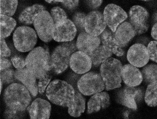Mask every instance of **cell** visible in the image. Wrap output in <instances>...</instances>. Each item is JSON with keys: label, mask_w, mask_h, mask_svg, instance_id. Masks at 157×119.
<instances>
[{"label": "cell", "mask_w": 157, "mask_h": 119, "mask_svg": "<svg viewBox=\"0 0 157 119\" xmlns=\"http://www.w3.org/2000/svg\"><path fill=\"white\" fill-rule=\"evenodd\" d=\"M4 102L9 108L24 111L31 103L32 97L29 90L21 84L13 83L5 90Z\"/></svg>", "instance_id": "obj_1"}, {"label": "cell", "mask_w": 157, "mask_h": 119, "mask_svg": "<svg viewBox=\"0 0 157 119\" xmlns=\"http://www.w3.org/2000/svg\"><path fill=\"white\" fill-rule=\"evenodd\" d=\"M75 91L73 87L65 81L55 80L47 87L46 96L54 104L68 107L74 102Z\"/></svg>", "instance_id": "obj_2"}, {"label": "cell", "mask_w": 157, "mask_h": 119, "mask_svg": "<svg viewBox=\"0 0 157 119\" xmlns=\"http://www.w3.org/2000/svg\"><path fill=\"white\" fill-rule=\"evenodd\" d=\"M50 58V52L47 47H37L27 56L26 68L39 79L49 72Z\"/></svg>", "instance_id": "obj_3"}, {"label": "cell", "mask_w": 157, "mask_h": 119, "mask_svg": "<svg viewBox=\"0 0 157 119\" xmlns=\"http://www.w3.org/2000/svg\"><path fill=\"white\" fill-rule=\"evenodd\" d=\"M122 67V64L119 60L111 57L101 65L100 74L106 91L112 90L121 87Z\"/></svg>", "instance_id": "obj_4"}, {"label": "cell", "mask_w": 157, "mask_h": 119, "mask_svg": "<svg viewBox=\"0 0 157 119\" xmlns=\"http://www.w3.org/2000/svg\"><path fill=\"white\" fill-rule=\"evenodd\" d=\"M37 39L35 30L26 26L18 27L13 36L15 48L17 50L22 52L32 51L37 43Z\"/></svg>", "instance_id": "obj_5"}, {"label": "cell", "mask_w": 157, "mask_h": 119, "mask_svg": "<svg viewBox=\"0 0 157 119\" xmlns=\"http://www.w3.org/2000/svg\"><path fill=\"white\" fill-rule=\"evenodd\" d=\"M78 91L82 95L90 96L102 92L105 85L100 74L90 72L83 75L77 84Z\"/></svg>", "instance_id": "obj_6"}, {"label": "cell", "mask_w": 157, "mask_h": 119, "mask_svg": "<svg viewBox=\"0 0 157 119\" xmlns=\"http://www.w3.org/2000/svg\"><path fill=\"white\" fill-rule=\"evenodd\" d=\"M33 24L38 36L43 41L48 43L53 39L54 24L49 12L44 10L39 13Z\"/></svg>", "instance_id": "obj_7"}, {"label": "cell", "mask_w": 157, "mask_h": 119, "mask_svg": "<svg viewBox=\"0 0 157 119\" xmlns=\"http://www.w3.org/2000/svg\"><path fill=\"white\" fill-rule=\"evenodd\" d=\"M71 55L68 49L62 45L56 47L50 55L49 72L59 74L66 70Z\"/></svg>", "instance_id": "obj_8"}, {"label": "cell", "mask_w": 157, "mask_h": 119, "mask_svg": "<svg viewBox=\"0 0 157 119\" xmlns=\"http://www.w3.org/2000/svg\"><path fill=\"white\" fill-rule=\"evenodd\" d=\"M144 94L142 88L126 85L118 91L117 99L121 104L136 110L137 109V103L144 99Z\"/></svg>", "instance_id": "obj_9"}, {"label": "cell", "mask_w": 157, "mask_h": 119, "mask_svg": "<svg viewBox=\"0 0 157 119\" xmlns=\"http://www.w3.org/2000/svg\"><path fill=\"white\" fill-rule=\"evenodd\" d=\"M149 14L144 8L140 5L132 6L129 12V23L135 30L136 34L146 32L149 27Z\"/></svg>", "instance_id": "obj_10"}, {"label": "cell", "mask_w": 157, "mask_h": 119, "mask_svg": "<svg viewBox=\"0 0 157 119\" xmlns=\"http://www.w3.org/2000/svg\"><path fill=\"white\" fill-rule=\"evenodd\" d=\"M103 14L106 25L113 33L128 17L124 10L113 4H109L105 7Z\"/></svg>", "instance_id": "obj_11"}, {"label": "cell", "mask_w": 157, "mask_h": 119, "mask_svg": "<svg viewBox=\"0 0 157 119\" xmlns=\"http://www.w3.org/2000/svg\"><path fill=\"white\" fill-rule=\"evenodd\" d=\"M127 58L131 64L138 68L143 67L150 60L147 48L142 44H134L129 49Z\"/></svg>", "instance_id": "obj_12"}, {"label": "cell", "mask_w": 157, "mask_h": 119, "mask_svg": "<svg viewBox=\"0 0 157 119\" xmlns=\"http://www.w3.org/2000/svg\"><path fill=\"white\" fill-rule=\"evenodd\" d=\"M106 25L103 14L98 11H92L86 15L85 31L88 34L98 36L106 29Z\"/></svg>", "instance_id": "obj_13"}, {"label": "cell", "mask_w": 157, "mask_h": 119, "mask_svg": "<svg viewBox=\"0 0 157 119\" xmlns=\"http://www.w3.org/2000/svg\"><path fill=\"white\" fill-rule=\"evenodd\" d=\"M77 30L73 22L69 19L58 25L54 26L53 39L58 42L73 41Z\"/></svg>", "instance_id": "obj_14"}, {"label": "cell", "mask_w": 157, "mask_h": 119, "mask_svg": "<svg viewBox=\"0 0 157 119\" xmlns=\"http://www.w3.org/2000/svg\"><path fill=\"white\" fill-rule=\"evenodd\" d=\"M69 66L72 70L76 74H83L91 70L92 60L88 55L78 51L71 55Z\"/></svg>", "instance_id": "obj_15"}, {"label": "cell", "mask_w": 157, "mask_h": 119, "mask_svg": "<svg viewBox=\"0 0 157 119\" xmlns=\"http://www.w3.org/2000/svg\"><path fill=\"white\" fill-rule=\"evenodd\" d=\"M31 119L50 118L51 106L49 102L40 99H36L27 109Z\"/></svg>", "instance_id": "obj_16"}, {"label": "cell", "mask_w": 157, "mask_h": 119, "mask_svg": "<svg viewBox=\"0 0 157 119\" xmlns=\"http://www.w3.org/2000/svg\"><path fill=\"white\" fill-rule=\"evenodd\" d=\"M101 42L99 36H94L84 31L78 35L76 45L78 51L89 55L100 46Z\"/></svg>", "instance_id": "obj_17"}, {"label": "cell", "mask_w": 157, "mask_h": 119, "mask_svg": "<svg viewBox=\"0 0 157 119\" xmlns=\"http://www.w3.org/2000/svg\"><path fill=\"white\" fill-rule=\"evenodd\" d=\"M121 76L124 83L128 86H138L143 81L141 72L137 67L131 64H127L123 66Z\"/></svg>", "instance_id": "obj_18"}, {"label": "cell", "mask_w": 157, "mask_h": 119, "mask_svg": "<svg viewBox=\"0 0 157 119\" xmlns=\"http://www.w3.org/2000/svg\"><path fill=\"white\" fill-rule=\"evenodd\" d=\"M16 80L21 83L30 92L33 97H36L38 94V85L36 78L27 68L17 69L15 71Z\"/></svg>", "instance_id": "obj_19"}, {"label": "cell", "mask_w": 157, "mask_h": 119, "mask_svg": "<svg viewBox=\"0 0 157 119\" xmlns=\"http://www.w3.org/2000/svg\"><path fill=\"white\" fill-rule=\"evenodd\" d=\"M136 35L135 30L129 22H124L118 27L114 32V36L118 45L124 48Z\"/></svg>", "instance_id": "obj_20"}, {"label": "cell", "mask_w": 157, "mask_h": 119, "mask_svg": "<svg viewBox=\"0 0 157 119\" xmlns=\"http://www.w3.org/2000/svg\"><path fill=\"white\" fill-rule=\"evenodd\" d=\"M110 104V97L106 92H101L94 94L87 103V114L96 113L107 108Z\"/></svg>", "instance_id": "obj_21"}, {"label": "cell", "mask_w": 157, "mask_h": 119, "mask_svg": "<svg viewBox=\"0 0 157 119\" xmlns=\"http://www.w3.org/2000/svg\"><path fill=\"white\" fill-rule=\"evenodd\" d=\"M101 41L103 45L110 50L113 54L118 57H121L124 54L122 48L118 45L113 33L110 29H106L100 35Z\"/></svg>", "instance_id": "obj_22"}, {"label": "cell", "mask_w": 157, "mask_h": 119, "mask_svg": "<svg viewBox=\"0 0 157 119\" xmlns=\"http://www.w3.org/2000/svg\"><path fill=\"white\" fill-rule=\"evenodd\" d=\"M46 8L42 5L36 4L26 8L19 16V20L22 24L30 25L34 23L36 16Z\"/></svg>", "instance_id": "obj_23"}, {"label": "cell", "mask_w": 157, "mask_h": 119, "mask_svg": "<svg viewBox=\"0 0 157 119\" xmlns=\"http://www.w3.org/2000/svg\"><path fill=\"white\" fill-rule=\"evenodd\" d=\"M85 99L78 91H75L74 102L68 106V113L74 117H80L85 110Z\"/></svg>", "instance_id": "obj_24"}, {"label": "cell", "mask_w": 157, "mask_h": 119, "mask_svg": "<svg viewBox=\"0 0 157 119\" xmlns=\"http://www.w3.org/2000/svg\"><path fill=\"white\" fill-rule=\"evenodd\" d=\"M112 52L106 47L100 45L88 55L92 60V66L98 67L105 60L111 57Z\"/></svg>", "instance_id": "obj_25"}, {"label": "cell", "mask_w": 157, "mask_h": 119, "mask_svg": "<svg viewBox=\"0 0 157 119\" xmlns=\"http://www.w3.org/2000/svg\"><path fill=\"white\" fill-rule=\"evenodd\" d=\"M1 38H5L11 34L17 25L16 20L9 16L1 15Z\"/></svg>", "instance_id": "obj_26"}, {"label": "cell", "mask_w": 157, "mask_h": 119, "mask_svg": "<svg viewBox=\"0 0 157 119\" xmlns=\"http://www.w3.org/2000/svg\"><path fill=\"white\" fill-rule=\"evenodd\" d=\"M144 100L149 106H157V81L149 84L145 93Z\"/></svg>", "instance_id": "obj_27"}, {"label": "cell", "mask_w": 157, "mask_h": 119, "mask_svg": "<svg viewBox=\"0 0 157 119\" xmlns=\"http://www.w3.org/2000/svg\"><path fill=\"white\" fill-rule=\"evenodd\" d=\"M143 81L147 84L157 81V65L150 64L144 67L141 71Z\"/></svg>", "instance_id": "obj_28"}, {"label": "cell", "mask_w": 157, "mask_h": 119, "mask_svg": "<svg viewBox=\"0 0 157 119\" xmlns=\"http://www.w3.org/2000/svg\"><path fill=\"white\" fill-rule=\"evenodd\" d=\"M18 5V0H0L1 15L11 16L14 14Z\"/></svg>", "instance_id": "obj_29"}, {"label": "cell", "mask_w": 157, "mask_h": 119, "mask_svg": "<svg viewBox=\"0 0 157 119\" xmlns=\"http://www.w3.org/2000/svg\"><path fill=\"white\" fill-rule=\"evenodd\" d=\"M50 14L54 22V26L62 23L68 19L66 13L59 7L53 8L51 10Z\"/></svg>", "instance_id": "obj_30"}, {"label": "cell", "mask_w": 157, "mask_h": 119, "mask_svg": "<svg viewBox=\"0 0 157 119\" xmlns=\"http://www.w3.org/2000/svg\"><path fill=\"white\" fill-rule=\"evenodd\" d=\"M1 80L6 85L14 83L17 80L15 71L10 68L1 71Z\"/></svg>", "instance_id": "obj_31"}, {"label": "cell", "mask_w": 157, "mask_h": 119, "mask_svg": "<svg viewBox=\"0 0 157 119\" xmlns=\"http://www.w3.org/2000/svg\"><path fill=\"white\" fill-rule=\"evenodd\" d=\"M86 15L82 13H77L73 16L72 21L76 27L77 31L80 32L85 31V22Z\"/></svg>", "instance_id": "obj_32"}, {"label": "cell", "mask_w": 157, "mask_h": 119, "mask_svg": "<svg viewBox=\"0 0 157 119\" xmlns=\"http://www.w3.org/2000/svg\"><path fill=\"white\" fill-rule=\"evenodd\" d=\"M52 79L50 72L47 73L44 77L39 79L38 83V91L39 93L43 94L45 92V90L48 86Z\"/></svg>", "instance_id": "obj_33"}, {"label": "cell", "mask_w": 157, "mask_h": 119, "mask_svg": "<svg viewBox=\"0 0 157 119\" xmlns=\"http://www.w3.org/2000/svg\"><path fill=\"white\" fill-rule=\"evenodd\" d=\"M26 59L21 55H16L12 57L11 61L15 68L22 69L26 67Z\"/></svg>", "instance_id": "obj_34"}, {"label": "cell", "mask_w": 157, "mask_h": 119, "mask_svg": "<svg viewBox=\"0 0 157 119\" xmlns=\"http://www.w3.org/2000/svg\"><path fill=\"white\" fill-rule=\"evenodd\" d=\"M150 60L157 63V41H151L148 45Z\"/></svg>", "instance_id": "obj_35"}, {"label": "cell", "mask_w": 157, "mask_h": 119, "mask_svg": "<svg viewBox=\"0 0 157 119\" xmlns=\"http://www.w3.org/2000/svg\"><path fill=\"white\" fill-rule=\"evenodd\" d=\"M23 112L19 111L8 108L4 113V117L6 119L21 118L23 115Z\"/></svg>", "instance_id": "obj_36"}, {"label": "cell", "mask_w": 157, "mask_h": 119, "mask_svg": "<svg viewBox=\"0 0 157 119\" xmlns=\"http://www.w3.org/2000/svg\"><path fill=\"white\" fill-rule=\"evenodd\" d=\"M1 57L7 58L10 56L11 52L4 38H1Z\"/></svg>", "instance_id": "obj_37"}, {"label": "cell", "mask_w": 157, "mask_h": 119, "mask_svg": "<svg viewBox=\"0 0 157 119\" xmlns=\"http://www.w3.org/2000/svg\"><path fill=\"white\" fill-rule=\"evenodd\" d=\"M62 3L69 10H73L78 5L79 0H62Z\"/></svg>", "instance_id": "obj_38"}, {"label": "cell", "mask_w": 157, "mask_h": 119, "mask_svg": "<svg viewBox=\"0 0 157 119\" xmlns=\"http://www.w3.org/2000/svg\"><path fill=\"white\" fill-rule=\"evenodd\" d=\"M61 45L67 48L68 50L71 53V55L73 53L75 52L76 50L78 49L77 45H76V42H75V41H74L64 42L63 43L61 44Z\"/></svg>", "instance_id": "obj_39"}, {"label": "cell", "mask_w": 157, "mask_h": 119, "mask_svg": "<svg viewBox=\"0 0 157 119\" xmlns=\"http://www.w3.org/2000/svg\"><path fill=\"white\" fill-rule=\"evenodd\" d=\"M87 6L90 9H96L102 4L103 0H84Z\"/></svg>", "instance_id": "obj_40"}, {"label": "cell", "mask_w": 157, "mask_h": 119, "mask_svg": "<svg viewBox=\"0 0 157 119\" xmlns=\"http://www.w3.org/2000/svg\"><path fill=\"white\" fill-rule=\"evenodd\" d=\"M12 62L5 57H1V71L10 68L12 66Z\"/></svg>", "instance_id": "obj_41"}, {"label": "cell", "mask_w": 157, "mask_h": 119, "mask_svg": "<svg viewBox=\"0 0 157 119\" xmlns=\"http://www.w3.org/2000/svg\"><path fill=\"white\" fill-rule=\"evenodd\" d=\"M151 35L153 38L157 41V22L154 24L152 28Z\"/></svg>", "instance_id": "obj_42"}, {"label": "cell", "mask_w": 157, "mask_h": 119, "mask_svg": "<svg viewBox=\"0 0 157 119\" xmlns=\"http://www.w3.org/2000/svg\"><path fill=\"white\" fill-rule=\"evenodd\" d=\"M152 22L155 23L157 22V11L154 13L152 16Z\"/></svg>", "instance_id": "obj_43"}, {"label": "cell", "mask_w": 157, "mask_h": 119, "mask_svg": "<svg viewBox=\"0 0 157 119\" xmlns=\"http://www.w3.org/2000/svg\"><path fill=\"white\" fill-rule=\"evenodd\" d=\"M47 2L49 3H51L52 2H61L62 3V0H45Z\"/></svg>", "instance_id": "obj_44"}, {"label": "cell", "mask_w": 157, "mask_h": 119, "mask_svg": "<svg viewBox=\"0 0 157 119\" xmlns=\"http://www.w3.org/2000/svg\"><path fill=\"white\" fill-rule=\"evenodd\" d=\"M3 84V83L2 81L1 80V93L2 92V90Z\"/></svg>", "instance_id": "obj_45"}, {"label": "cell", "mask_w": 157, "mask_h": 119, "mask_svg": "<svg viewBox=\"0 0 157 119\" xmlns=\"http://www.w3.org/2000/svg\"><path fill=\"white\" fill-rule=\"evenodd\" d=\"M141 1H150V0H141Z\"/></svg>", "instance_id": "obj_46"}]
</instances>
